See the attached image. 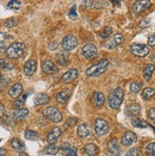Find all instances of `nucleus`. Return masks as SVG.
Returning <instances> with one entry per match:
<instances>
[{
	"instance_id": "nucleus-4",
	"label": "nucleus",
	"mask_w": 155,
	"mask_h": 156,
	"mask_svg": "<svg viewBox=\"0 0 155 156\" xmlns=\"http://www.w3.org/2000/svg\"><path fill=\"white\" fill-rule=\"evenodd\" d=\"M42 115L44 116H46L49 120H51V122L54 123H58L60 121H62V115L59 112V110L56 109L55 107H47L45 108L43 111H42Z\"/></svg>"
},
{
	"instance_id": "nucleus-22",
	"label": "nucleus",
	"mask_w": 155,
	"mask_h": 156,
	"mask_svg": "<svg viewBox=\"0 0 155 156\" xmlns=\"http://www.w3.org/2000/svg\"><path fill=\"white\" fill-rule=\"evenodd\" d=\"M92 100L94 105L96 106H103L106 102V98H105V96L104 94H102L101 92H96L94 93L92 97Z\"/></svg>"
},
{
	"instance_id": "nucleus-10",
	"label": "nucleus",
	"mask_w": 155,
	"mask_h": 156,
	"mask_svg": "<svg viewBox=\"0 0 155 156\" xmlns=\"http://www.w3.org/2000/svg\"><path fill=\"white\" fill-rule=\"evenodd\" d=\"M123 39L124 38H123L122 34L116 33V34H114V36L112 39H109L108 41H107L104 45H105V48H108V49H113V48H115L117 47L118 44L122 43Z\"/></svg>"
},
{
	"instance_id": "nucleus-38",
	"label": "nucleus",
	"mask_w": 155,
	"mask_h": 156,
	"mask_svg": "<svg viewBox=\"0 0 155 156\" xmlns=\"http://www.w3.org/2000/svg\"><path fill=\"white\" fill-rule=\"evenodd\" d=\"M146 151L149 156H155V143L149 144L146 148Z\"/></svg>"
},
{
	"instance_id": "nucleus-30",
	"label": "nucleus",
	"mask_w": 155,
	"mask_h": 156,
	"mask_svg": "<svg viewBox=\"0 0 155 156\" xmlns=\"http://www.w3.org/2000/svg\"><path fill=\"white\" fill-rule=\"evenodd\" d=\"M60 149L58 148V147L56 145H54V144H50L49 146H47L46 148H45L44 150V153H46V154H50V155H55L58 151Z\"/></svg>"
},
{
	"instance_id": "nucleus-6",
	"label": "nucleus",
	"mask_w": 155,
	"mask_h": 156,
	"mask_svg": "<svg viewBox=\"0 0 155 156\" xmlns=\"http://www.w3.org/2000/svg\"><path fill=\"white\" fill-rule=\"evenodd\" d=\"M130 52L134 56L143 58L149 53V48L148 45L143 44H134L130 47Z\"/></svg>"
},
{
	"instance_id": "nucleus-18",
	"label": "nucleus",
	"mask_w": 155,
	"mask_h": 156,
	"mask_svg": "<svg viewBox=\"0 0 155 156\" xmlns=\"http://www.w3.org/2000/svg\"><path fill=\"white\" fill-rule=\"evenodd\" d=\"M23 92V86L20 83H15L13 84L10 90H9V96L13 98H17L18 97H20Z\"/></svg>"
},
{
	"instance_id": "nucleus-43",
	"label": "nucleus",
	"mask_w": 155,
	"mask_h": 156,
	"mask_svg": "<svg viewBox=\"0 0 155 156\" xmlns=\"http://www.w3.org/2000/svg\"><path fill=\"white\" fill-rule=\"evenodd\" d=\"M149 117L150 118V120L155 124V107H152L149 111Z\"/></svg>"
},
{
	"instance_id": "nucleus-1",
	"label": "nucleus",
	"mask_w": 155,
	"mask_h": 156,
	"mask_svg": "<svg viewBox=\"0 0 155 156\" xmlns=\"http://www.w3.org/2000/svg\"><path fill=\"white\" fill-rule=\"evenodd\" d=\"M108 60L107 59H103L99 62H97L96 65L92 66L90 67H89L86 70V75L88 77H96L103 74V73L107 70L108 66Z\"/></svg>"
},
{
	"instance_id": "nucleus-40",
	"label": "nucleus",
	"mask_w": 155,
	"mask_h": 156,
	"mask_svg": "<svg viewBox=\"0 0 155 156\" xmlns=\"http://www.w3.org/2000/svg\"><path fill=\"white\" fill-rule=\"evenodd\" d=\"M140 155V150L138 148H132L130 151H127L126 156H139Z\"/></svg>"
},
{
	"instance_id": "nucleus-32",
	"label": "nucleus",
	"mask_w": 155,
	"mask_h": 156,
	"mask_svg": "<svg viewBox=\"0 0 155 156\" xmlns=\"http://www.w3.org/2000/svg\"><path fill=\"white\" fill-rule=\"evenodd\" d=\"M39 137L38 133L34 132V131H32V130H26L25 132V138L28 139V140H36Z\"/></svg>"
},
{
	"instance_id": "nucleus-27",
	"label": "nucleus",
	"mask_w": 155,
	"mask_h": 156,
	"mask_svg": "<svg viewBox=\"0 0 155 156\" xmlns=\"http://www.w3.org/2000/svg\"><path fill=\"white\" fill-rule=\"evenodd\" d=\"M154 70H155V66H154V65H152V63H149V65H148L147 66L145 67L144 72H143V76L146 79V80H150Z\"/></svg>"
},
{
	"instance_id": "nucleus-34",
	"label": "nucleus",
	"mask_w": 155,
	"mask_h": 156,
	"mask_svg": "<svg viewBox=\"0 0 155 156\" xmlns=\"http://www.w3.org/2000/svg\"><path fill=\"white\" fill-rule=\"evenodd\" d=\"M0 66H1L4 70L6 71H10L13 68V65L12 62H8L5 59H0Z\"/></svg>"
},
{
	"instance_id": "nucleus-14",
	"label": "nucleus",
	"mask_w": 155,
	"mask_h": 156,
	"mask_svg": "<svg viewBox=\"0 0 155 156\" xmlns=\"http://www.w3.org/2000/svg\"><path fill=\"white\" fill-rule=\"evenodd\" d=\"M42 70L44 73H46V74H54V73H56L57 71V68L55 66V65L51 61V60H45L43 62H42Z\"/></svg>"
},
{
	"instance_id": "nucleus-26",
	"label": "nucleus",
	"mask_w": 155,
	"mask_h": 156,
	"mask_svg": "<svg viewBox=\"0 0 155 156\" xmlns=\"http://www.w3.org/2000/svg\"><path fill=\"white\" fill-rule=\"evenodd\" d=\"M29 115V110L27 108H22L17 110V111L13 114V118L15 119L16 121L22 120V119L26 118V116Z\"/></svg>"
},
{
	"instance_id": "nucleus-19",
	"label": "nucleus",
	"mask_w": 155,
	"mask_h": 156,
	"mask_svg": "<svg viewBox=\"0 0 155 156\" xmlns=\"http://www.w3.org/2000/svg\"><path fill=\"white\" fill-rule=\"evenodd\" d=\"M50 101V97L46 94H42V93H38L34 96L33 98V103L34 105L38 106V105H44Z\"/></svg>"
},
{
	"instance_id": "nucleus-35",
	"label": "nucleus",
	"mask_w": 155,
	"mask_h": 156,
	"mask_svg": "<svg viewBox=\"0 0 155 156\" xmlns=\"http://www.w3.org/2000/svg\"><path fill=\"white\" fill-rule=\"evenodd\" d=\"M18 25V20L16 19L15 17H12V18H9V19L6 20L4 26L6 27H14Z\"/></svg>"
},
{
	"instance_id": "nucleus-5",
	"label": "nucleus",
	"mask_w": 155,
	"mask_h": 156,
	"mask_svg": "<svg viewBox=\"0 0 155 156\" xmlns=\"http://www.w3.org/2000/svg\"><path fill=\"white\" fill-rule=\"evenodd\" d=\"M77 44H78V41L76 37L71 34L66 35L61 42V45L63 49L66 51H70L72 49H74L77 47Z\"/></svg>"
},
{
	"instance_id": "nucleus-31",
	"label": "nucleus",
	"mask_w": 155,
	"mask_h": 156,
	"mask_svg": "<svg viewBox=\"0 0 155 156\" xmlns=\"http://www.w3.org/2000/svg\"><path fill=\"white\" fill-rule=\"evenodd\" d=\"M131 124L134 126V127H136V128H147L148 127V122L146 121V120H144V119H141V118H139V117H137V118H134L133 120L131 121Z\"/></svg>"
},
{
	"instance_id": "nucleus-15",
	"label": "nucleus",
	"mask_w": 155,
	"mask_h": 156,
	"mask_svg": "<svg viewBox=\"0 0 155 156\" xmlns=\"http://www.w3.org/2000/svg\"><path fill=\"white\" fill-rule=\"evenodd\" d=\"M61 129L59 127H55L50 132V133L47 136V142L49 144H54L59 138V136L61 135Z\"/></svg>"
},
{
	"instance_id": "nucleus-7",
	"label": "nucleus",
	"mask_w": 155,
	"mask_h": 156,
	"mask_svg": "<svg viewBox=\"0 0 155 156\" xmlns=\"http://www.w3.org/2000/svg\"><path fill=\"white\" fill-rule=\"evenodd\" d=\"M98 49L93 44H85L83 48H82V55L84 56V58L88 60H92L97 56Z\"/></svg>"
},
{
	"instance_id": "nucleus-37",
	"label": "nucleus",
	"mask_w": 155,
	"mask_h": 156,
	"mask_svg": "<svg viewBox=\"0 0 155 156\" xmlns=\"http://www.w3.org/2000/svg\"><path fill=\"white\" fill-rule=\"evenodd\" d=\"M141 86H142V82L141 81H135V82H132L130 86V89L132 93H138L141 89Z\"/></svg>"
},
{
	"instance_id": "nucleus-29",
	"label": "nucleus",
	"mask_w": 155,
	"mask_h": 156,
	"mask_svg": "<svg viewBox=\"0 0 155 156\" xmlns=\"http://www.w3.org/2000/svg\"><path fill=\"white\" fill-rule=\"evenodd\" d=\"M154 95H155V90L150 87L145 88L142 92V97L146 100H149V99L152 98L154 97Z\"/></svg>"
},
{
	"instance_id": "nucleus-9",
	"label": "nucleus",
	"mask_w": 155,
	"mask_h": 156,
	"mask_svg": "<svg viewBox=\"0 0 155 156\" xmlns=\"http://www.w3.org/2000/svg\"><path fill=\"white\" fill-rule=\"evenodd\" d=\"M94 129H95V133L99 136H103L108 133V123L104 120V119L98 118L95 121L94 125Z\"/></svg>"
},
{
	"instance_id": "nucleus-33",
	"label": "nucleus",
	"mask_w": 155,
	"mask_h": 156,
	"mask_svg": "<svg viewBox=\"0 0 155 156\" xmlns=\"http://www.w3.org/2000/svg\"><path fill=\"white\" fill-rule=\"evenodd\" d=\"M7 7H8V9H10V10L18 11L21 7V2L18 1V0H11V1L8 3Z\"/></svg>"
},
{
	"instance_id": "nucleus-47",
	"label": "nucleus",
	"mask_w": 155,
	"mask_h": 156,
	"mask_svg": "<svg viewBox=\"0 0 155 156\" xmlns=\"http://www.w3.org/2000/svg\"><path fill=\"white\" fill-rule=\"evenodd\" d=\"M6 152H7V151H6L5 149H3V148H2V149H0V156H5V155H6Z\"/></svg>"
},
{
	"instance_id": "nucleus-41",
	"label": "nucleus",
	"mask_w": 155,
	"mask_h": 156,
	"mask_svg": "<svg viewBox=\"0 0 155 156\" xmlns=\"http://www.w3.org/2000/svg\"><path fill=\"white\" fill-rule=\"evenodd\" d=\"M69 16L70 18H71V19H76L77 18V13H76V5H74V7H72L70 9V11L69 12Z\"/></svg>"
},
{
	"instance_id": "nucleus-24",
	"label": "nucleus",
	"mask_w": 155,
	"mask_h": 156,
	"mask_svg": "<svg viewBox=\"0 0 155 156\" xmlns=\"http://www.w3.org/2000/svg\"><path fill=\"white\" fill-rule=\"evenodd\" d=\"M77 133L82 138H86L90 134V128L87 124H81L77 128Z\"/></svg>"
},
{
	"instance_id": "nucleus-28",
	"label": "nucleus",
	"mask_w": 155,
	"mask_h": 156,
	"mask_svg": "<svg viewBox=\"0 0 155 156\" xmlns=\"http://www.w3.org/2000/svg\"><path fill=\"white\" fill-rule=\"evenodd\" d=\"M11 145L13 148V150L19 151V152H22L25 150V145L20 140H18L17 138H13L11 142Z\"/></svg>"
},
{
	"instance_id": "nucleus-36",
	"label": "nucleus",
	"mask_w": 155,
	"mask_h": 156,
	"mask_svg": "<svg viewBox=\"0 0 155 156\" xmlns=\"http://www.w3.org/2000/svg\"><path fill=\"white\" fill-rule=\"evenodd\" d=\"M112 27H106L105 29L101 31V33H100V36H101V38H103V39H107L112 35Z\"/></svg>"
},
{
	"instance_id": "nucleus-2",
	"label": "nucleus",
	"mask_w": 155,
	"mask_h": 156,
	"mask_svg": "<svg viewBox=\"0 0 155 156\" xmlns=\"http://www.w3.org/2000/svg\"><path fill=\"white\" fill-rule=\"evenodd\" d=\"M124 98V91L122 88L118 87L116 89H114L111 95L108 97V105L112 109H118L123 101Z\"/></svg>"
},
{
	"instance_id": "nucleus-11",
	"label": "nucleus",
	"mask_w": 155,
	"mask_h": 156,
	"mask_svg": "<svg viewBox=\"0 0 155 156\" xmlns=\"http://www.w3.org/2000/svg\"><path fill=\"white\" fill-rule=\"evenodd\" d=\"M137 140V135H136L133 132H127L121 139L122 145L126 146V147H129L130 145H132L133 143L136 142Z\"/></svg>"
},
{
	"instance_id": "nucleus-8",
	"label": "nucleus",
	"mask_w": 155,
	"mask_h": 156,
	"mask_svg": "<svg viewBox=\"0 0 155 156\" xmlns=\"http://www.w3.org/2000/svg\"><path fill=\"white\" fill-rule=\"evenodd\" d=\"M151 3H150V0H138L136 1L133 6H132V12L135 14H139L144 12L146 10L150 7Z\"/></svg>"
},
{
	"instance_id": "nucleus-13",
	"label": "nucleus",
	"mask_w": 155,
	"mask_h": 156,
	"mask_svg": "<svg viewBox=\"0 0 155 156\" xmlns=\"http://www.w3.org/2000/svg\"><path fill=\"white\" fill-rule=\"evenodd\" d=\"M60 151H62L64 156H76L77 149L74 147H70L69 143H63L60 146Z\"/></svg>"
},
{
	"instance_id": "nucleus-39",
	"label": "nucleus",
	"mask_w": 155,
	"mask_h": 156,
	"mask_svg": "<svg viewBox=\"0 0 155 156\" xmlns=\"http://www.w3.org/2000/svg\"><path fill=\"white\" fill-rule=\"evenodd\" d=\"M77 121H78V119H77V118H75V117H71V118L68 119V121H67L66 124H65V127H66V128H72V127H74V126L76 125Z\"/></svg>"
},
{
	"instance_id": "nucleus-48",
	"label": "nucleus",
	"mask_w": 155,
	"mask_h": 156,
	"mask_svg": "<svg viewBox=\"0 0 155 156\" xmlns=\"http://www.w3.org/2000/svg\"><path fill=\"white\" fill-rule=\"evenodd\" d=\"M5 48V44H4V43H1L0 42V50H2V49H4Z\"/></svg>"
},
{
	"instance_id": "nucleus-44",
	"label": "nucleus",
	"mask_w": 155,
	"mask_h": 156,
	"mask_svg": "<svg viewBox=\"0 0 155 156\" xmlns=\"http://www.w3.org/2000/svg\"><path fill=\"white\" fill-rule=\"evenodd\" d=\"M148 43H149V44L150 45V47H153V45H155V34L150 36V37L149 38Z\"/></svg>"
},
{
	"instance_id": "nucleus-46",
	"label": "nucleus",
	"mask_w": 155,
	"mask_h": 156,
	"mask_svg": "<svg viewBox=\"0 0 155 156\" xmlns=\"http://www.w3.org/2000/svg\"><path fill=\"white\" fill-rule=\"evenodd\" d=\"M4 115V106L0 103V118H1Z\"/></svg>"
},
{
	"instance_id": "nucleus-12",
	"label": "nucleus",
	"mask_w": 155,
	"mask_h": 156,
	"mask_svg": "<svg viewBox=\"0 0 155 156\" xmlns=\"http://www.w3.org/2000/svg\"><path fill=\"white\" fill-rule=\"evenodd\" d=\"M78 77V71L74 68L70 69L68 72H66L61 78V80L64 83H70Z\"/></svg>"
},
{
	"instance_id": "nucleus-20",
	"label": "nucleus",
	"mask_w": 155,
	"mask_h": 156,
	"mask_svg": "<svg viewBox=\"0 0 155 156\" xmlns=\"http://www.w3.org/2000/svg\"><path fill=\"white\" fill-rule=\"evenodd\" d=\"M71 95V91L70 89H65L61 92H59L58 94H56L55 96V98L57 100V102L59 103H65L68 101V99L70 98Z\"/></svg>"
},
{
	"instance_id": "nucleus-25",
	"label": "nucleus",
	"mask_w": 155,
	"mask_h": 156,
	"mask_svg": "<svg viewBox=\"0 0 155 156\" xmlns=\"http://www.w3.org/2000/svg\"><path fill=\"white\" fill-rule=\"evenodd\" d=\"M84 152L88 155V156H96L98 153V149L96 145L90 143V144H87L84 147Z\"/></svg>"
},
{
	"instance_id": "nucleus-16",
	"label": "nucleus",
	"mask_w": 155,
	"mask_h": 156,
	"mask_svg": "<svg viewBox=\"0 0 155 156\" xmlns=\"http://www.w3.org/2000/svg\"><path fill=\"white\" fill-rule=\"evenodd\" d=\"M108 151L113 156H120L121 154V148L119 144H118V141L116 139H112L108 142Z\"/></svg>"
},
{
	"instance_id": "nucleus-17",
	"label": "nucleus",
	"mask_w": 155,
	"mask_h": 156,
	"mask_svg": "<svg viewBox=\"0 0 155 156\" xmlns=\"http://www.w3.org/2000/svg\"><path fill=\"white\" fill-rule=\"evenodd\" d=\"M36 62L34 60H30L28 61L24 66V73L27 76H32L34 72L36 71Z\"/></svg>"
},
{
	"instance_id": "nucleus-49",
	"label": "nucleus",
	"mask_w": 155,
	"mask_h": 156,
	"mask_svg": "<svg viewBox=\"0 0 155 156\" xmlns=\"http://www.w3.org/2000/svg\"><path fill=\"white\" fill-rule=\"evenodd\" d=\"M111 1H112V2H113L114 4H118V3L120 2V0H111Z\"/></svg>"
},
{
	"instance_id": "nucleus-21",
	"label": "nucleus",
	"mask_w": 155,
	"mask_h": 156,
	"mask_svg": "<svg viewBox=\"0 0 155 156\" xmlns=\"http://www.w3.org/2000/svg\"><path fill=\"white\" fill-rule=\"evenodd\" d=\"M55 59H56V62L59 63L60 66H67L68 62H69V53H68V51L64 50V51H61V52L57 53L56 56H55Z\"/></svg>"
},
{
	"instance_id": "nucleus-51",
	"label": "nucleus",
	"mask_w": 155,
	"mask_h": 156,
	"mask_svg": "<svg viewBox=\"0 0 155 156\" xmlns=\"http://www.w3.org/2000/svg\"><path fill=\"white\" fill-rule=\"evenodd\" d=\"M2 79V75H1V73H0V80Z\"/></svg>"
},
{
	"instance_id": "nucleus-3",
	"label": "nucleus",
	"mask_w": 155,
	"mask_h": 156,
	"mask_svg": "<svg viewBox=\"0 0 155 156\" xmlns=\"http://www.w3.org/2000/svg\"><path fill=\"white\" fill-rule=\"evenodd\" d=\"M25 49H26V45L24 43L15 42V43H13L10 47L6 49V54L9 58L16 59L21 56L24 53Z\"/></svg>"
},
{
	"instance_id": "nucleus-45",
	"label": "nucleus",
	"mask_w": 155,
	"mask_h": 156,
	"mask_svg": "<svg viewBox=\"0 0 155 156\" xmlns=\"http://www.w3.org/2000/svg\"><path fill=\"white\" fill-rule=\"evenodd\" d=\"M6 37H7V35L5 32H2V31H0V42L3 43L5 40H6Z\"/></svg>"
},
{
	"instance_id": "nucleus-42",
	"label": "nucleus",
	"mask_w": 155,
	"mask_h": 156,
	"mask_svg": "<svg viewBox=\"0 0 155 156\" xmlns=\"http://www.w3.org/2000/svg\"><path fill=\"white\" fill-rule=\"evenodd\" d=\"M23 106H24V102L22 101V100H19V99L15 100V101L13 102V107L14 109H17V110L22 109Z\"/></svg>"
},
{
	"instance_id": "nucleus-50",
	"label": "nucleus",
	"mask_w": 155,
	"mask_h": 156,
	"mask_svg": "<svg viewBox=\"0 0 155 156\" xmlns=\"http://www.w3.org/2000/svg\"><path fill=\"white\" fill-rule=\"evenodd\" d=\"M151 61L155 62V54H153L152 56H151Z\"/></svg>"
},
{
	"instance_id": "nucleus-23",
	"label": "nucleus",
	"mask_w": 155,
	"mask_h": 156,
	"mask_svg": "<svg viewBox=\"0 0 155 156\" xmlns=\"http://www.w3.org/2000/svg\"><path fill=\"white\" fill-rule=\"evenodd\" d=\"M140 111H141V107L137 103L130 104L129 106L127 107V115H130V116L138 115L140 114Z\"/></svg>"
}]
</instances>
